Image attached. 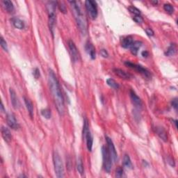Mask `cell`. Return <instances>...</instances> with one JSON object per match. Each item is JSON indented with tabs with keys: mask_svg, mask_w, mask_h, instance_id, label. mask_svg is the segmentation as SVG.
I'll list each match as a JSON object with an SVG mask.
<instances>
[{
	"mask_svg": "<svg viewBox=\"0 0 178 178\" xmlns=\"http://www.w3.org/2000/svg\"><path fill=\"white\" fill-rule=\"evenodd\" d=\"M48 83L50 91L52 93L58 113L61 116H63L65 113L64 99H63L59 82L58 81V79L55 75L54 72L51 69L49 70Z\"/></svg>",
	"mask_w": 178,
	"mask_h": 178,
	"instance_id": "cell-1",
	"label": "cell"
},
{
	"mask_svg": "<svg viewBox=\"0 0 178 178\" xmlns=\"http://www.w3.org/2000/svg\"><path fill=\"white\" fill-rule=\"evenodd\" d=\"M69 3L71 5V9L73 10V13L76 23L77 25L78 28L80 32L83 35H86L87 34V23L86 20L84 17V15L82 13L80 6H79L78 2L75 1H70Z\"/></svg>",
	"mask_w": 178,
	"mask_h": 178,
	"instance_id": "cell-2",
	"label": "cell"
},
{
	"mask_svg": "<svg viewBox=\"0 0 178 178\" xmlns=\"http://www.w3.org/2000/svg\"><path fill=\"white\" fill-rule=\"evenodd\" d=\"M57 2L54 1L48 2L47 4V10L48 13V23L49 30L53 36H54V26L56 23V8H57Z\"/></svg>",
	"mask_w": 178,
	"mask_h": 178,
	"instance_id": "cell-3",
	"label": "cell"
},
{
	"mask_svg": "<svg viewBox=\"0 0 178 178\" xmlns=\"http://www.w3.org/2000/svg\"><path fill=\"white\" fill-rule=\"evenodd\" d=\"M53 163H54V171L57 177L58 178L64 177V167H63L62 159L57 151H54L53 154Z\"/></svg>",
	"mask_w": 178,
	"mask_h": 178,
	"instance_id": "cell-4",
	"label": "cell"
},
{
	"mask_svg": "<svg viewBox=\"0 0 178 178\" xmlns=\"http://www.w3.org/2000/svg\"><path fill=\"white\" fill-rule=\"evenodd\" d=\"M102 159H103V166L105 171L109 173L112 167V159L111 157V155L109 152L108 148L105 146H103L102 148Z\"/></svg>",
	"mask_w": 178,
	"mask_h": 178,
	"instance_id": "cell-5",
	"label": "cell"
},
{
	"mask_svg": "<svg viewBox=\"0 0 178 178\" xmlns=\"http://www.w3.org/2000/svg\"><path fill=\"white\" fill-rule=\"evenodd\" d=\"M125 65H127V67H129L132 69H134V70L137 71L138 73H140L142 75L144 76L146 78L150 79L151 77H152L150 72L148 70H147L146 68H143L142 65H139V64H135V63H133L130 61H125Z\"/></svg>",
	"mask_w": 178,
	"mask_h": 178,
	"instance_id": "cell-6",
	"label": "cell"
},
{
	"mask_svg": "<svg viewBox=\"0 0 178 178\" xmlns=\"http://www.w3.org/2000/svg\"><path fill=\"white\" fill-rule=\"evenodd\" d=\"M85 6H86L90 18L92 20L96 19L97 16V7L96 2L95 1H92V0H87V1L85 2Z\"/></svg>",
	"mask_w": 178,
	"mask_h": 178,
	"instance_id": "cell-7",
	"label": "cell"
},
{
	"mask_svg": "<svg viewBox=\"0 0 178 178\" xmlns=\"http://www.w3.org/2000/svg\"><path fill=\"white\" fill-rule=\"evenodd\" d=\"M106 140H107V148L109 152V154L111 155V157L112 159V161L113 162H116L117 160H118V154H117L116 150L115 148V146H114L113 140H111L109 137H108L107 136H105Z\"/></svg>",
	"mask_w": 178,
	"mask_h": 178,
	"instance_id": "cell-8",
	"label": "cell"
},
{
	"mask_svg": "<svg viewBox=\"0 0 178 178\" xmlns=\"http://www.w3.org/2000/svg\"><path fill=\"white\" fill-rule=\"evenodd\" d=\"M68 45L69 49H70L72 59H73L74 62L78 61L79 60V57H80V56H79V51L77 48L75 42L72 41V40H69L68 42Z\"/></svg>",
	"mask_w": 178,
	"mask_h": 178,
	"instance_id": "cell-9",
	"label": "cell"
},
{
	"mask_svg": "<svg viewBox=\"0 0 178 178\" xmlns=\"http://www.w3.org/2000/svg\"><path fill=\"white\" fill-rule=\"evenodd\" d=\"M7 124L10 128L14 130H17L20 128V125L13 113H9L6 116Z\"/></svg>",
	"mask_w": 178,
	"mask_h": 178,
	"instance_id": "cell-10",
	"label": "cell"
},
{
	"mask_svg": "<svg viewBox=\"0 0 178 178\" xmlns=\"http://www.w3.org/2000/svg\"><path fill=\"white\" fill-rule=\"evenodd\" d=\"M10 95V100H11V103L13 108L15 109H18L20 107V101L18 100V97H17L16 93L15 92L14 90L10 88L9 90Z\"/></svg>",
	"mask_w": 178,
	"mask_h": 178,
	"instance_id": "cell-11",
	"label": "cell"
},
{
	"mask_svg": "<svg viewBox=\"0 0 178 178\" xmlns=\"http://www.w3.org/2000/svg\"><path fill=\"white\" fill-rule=\"evenodd\" d=\"M113 71V73H115V75L119 77H121V79L128 80V79H130L132 78V75H130V74H129L128 73H127V72H125V71L121 70V69L114 68Z\"/></svg>",
	"mask_w": 178,
	"mask_h": 178,
	"instance_id": "cell-12",
	"label": "cell"
},
{
	"mask_svg": "<svg viewBox=\"0 0 178 178\" xmlns=\"http://www.w3.org/2000/svg\"><path fill=\"white\" fill-rule=\"evenodd\" d=\"M11 23L13 25L15 26L16 29H24L25 28V23L22 20H21L20 18L18 17H13L10 19Z\"/></svg>",
	"mask_w": 178,
	"mask_h": 178,
	"instance_id": "cell-13",
	"label": "cell"
},
{
	"mask_svg": "<svg viewBox=\"0 0 178 178\" xmlns=\"http://www.w3.org/2000/svg\"><path fill=\"white\" fill-rule=\"evenodd\" d=\"M85 49H86V51L88 53V54L91 58V59H95V57H96L95 49L91 42L88 41L86 42V45H85Z\"/></svg>",
	"mask_w": 178,
	"mask_h": 178,
	"instance_id": "cell-14",
	"label": "cell"
},
{
	"mask_svg": "<svg viewBox=\"0 0 178 178\" xmlns=\"http://www.w3.org/2000/svg\"><path fill=\"white\" fill-rule=\"evenodd\" d=\"M130 97L134 105L138 107H141L142 106V101L140 100V98L138 96L134 91L131 90L130 91Z\"/></svg>",
	"mask_w": 178,
	"mask_h": 178,
	"instance_id": "cell-15",
	"label": "cell"
},
{
	"mask_svg": "<svg viewBox=\"0 0 178 178\" xmlns=\"http://www.w3.org/2000/svg\"><path fill=\"white\" fill-rule=\"evenodd\" d=\"M2 137H3L4 140L6 143H9L12 140V135L10 134V130L7 128L6 127H2Z\"/></svg>",
	"mask_w": 178,
	"mask_h": 178,
	"instance_id": "cell-16",
	"label": "cell"
},
{
	"mask_svg": "<svg viewBox=\"0 0 178 178\" xmlns=\"http://www.w3.org/2000/svg\"><path fill=\"white\" fill-rule=\"evenodd\" d=\"M84 139H86V146H87V149L89 152H91L92 148H93V136L90 130H89L86 132V134H85Z\"/></svg>",
	"mask_w": 178,
	"mask_h": 178,
	"instance_id": "cell-17",
	"label": "cell"
},
{
	"mask_svg": "<svg viewBox=\"0 0 178 178\" xmlns=\"http://www.w3.org/2000/svg\"><path fill=\"white\" fill-rule=\"evenodd\" d=\"M134 42V40H133V38L132 36H126L124 37V38H122L121 41V45L125 49H128L130 48V47Z\"/></svg>",
	"mask_w": 178,
	"mask_h": 178,
	"instance_id": "cell-18",
	"label": "cell"
},
{
	"mask_svg": "<svg viewBox=\"0 0 178 178\" xmlns=\"http://www.w3.org/2000/svg\"><path fill=\"white\" fill-rule=\"evenodd\" d=\"M24 102H25V106L26 107V109H27L28 112L29 113V116H31V118H33L34 116V105L31 101L29 99V98L24 97Z\"/></svg>",
	"mask_w": 178,
	"mask_h": 178,
	"instance_id": "cell-19",
	"label": "cell"
},
{
	"mask_svg": "<svg viewBox=\"0 0 178 178\" xmlns=\"http://www.w3.org/2000/svg\"><path fill=\"white\" fill-rule=\"evenodd\" d=\"M156 133L158 135L159 138L164 141L166 142L168 140V136H167V133L166 130L164 129L162 127H156Z\"/></svg>",
	"mask_w": 178,
	"mask_h": 178,
	"instance_id": "cell-20",
	"label": "cell"
},
{
	"mask_svg": "<svg viewBox=\"0 0 178 178\" xmlns=\"http://www.w3.org/2000/svg\"><path fill=\"white\" fill-rule=\"evenodd\" d=\"M142 45V42L141 41H134L133 42L132 45L130 47V51H131L132 54L134 55H136L138 54V52H139V49L140 48V47Z\"/></svg>",
	"mask_w": 178,
	"mask_h": 178,
	"instance_id": "cell-21",
	"label": "cell"
},
{
	"mask_svg": "<svg viewBox=\"0 0 178 178\" xmlns=\"http://www.w3.org/2000/svg\"><path fill=\"white\" fill-rule=\"evenodd\" d=\"M2 3L3 4L4 9L6 10L8 13H10L13 12V10H14V6H13V4L11 1L4 0V1L2 2Z\"/></svg>",
	"mask_w": 178,
	"mask_h": 178,
	"instance_id": "cell-22",
	"label": "cell"
},
{
	"mask_svg": "<svg viewBox=\"0 0 178 178\" xmlns=\"http://www.w3.org/2000/svg\"><path fill=\"white\" fill-rule=\"evenodd\" d=\"M176 51H177L176 45H175V43H172V44H171V45L168 47L166 52H165V54L166 56H168V57H172V56H174L175 54Z\"/></svg>",
	"mask_w": 178,
	"mask_h": 178,
	"instance_id": "cell-23",
	"label": "cell"
},
{
	"mask_svg": "<svg viewBox=\"0 0 178 178\" xmlns=\"http://www.w3.org/2000/svg\"><path fill=\"white\" fill-rule=\"evenodd\" d=\"M76 167H77V171L80 173L81 175H83L84 174V165H83V161H82V159L80 157V156H79L77 159V164H76Z\"/></svg>",
	"mask_w": 178,
	"mask_h": 178,
	"instance_id": "cell-24",
	"label": "cell"
},
{
	"mask_svg": "<svg viewBox=\"0 0 178 178\" xmlns=\"http://www.w3.org/2000/svg\"><path fill=\"white\" fill-rule=\"evenodd\" d=\"M123 165L127 168L132 169V164L130 159L129 156L128 155H125L123 158Z\"/></svg>",
	"mask_w": 178,
	"mask_h": 178,
	"instance_id": "cell-25",
	"label": "cell"
},
{
	"mask_svg": "<svg viewBox=\"0 0 178 178\" xmlns=\"http://www.w3.org/2000/svg\"><path fill=\"white\" fill-rule=\"evenodd\" d=\"M107 83L109 86L111 88H113V89H119V84L113 79H111V78L108 79L107 80Z\"/></svg>",
	"mask_w": 178,
	"mask_h": 178,
	"instance_id": "cell-26",
	"label": "cell"
},
{
	"mask_svg": "<svg viewBox=\"0 0 178 178\" xmlns=\"http://www.w3.org/2000/svg\"><path fill=\"white\" fill-rule=\"evenodd\" d=\"M41 114L45 118H46V119L51 118V116H52L51 111L48 109H45L41 110Z\"/></svg>",
	"mask_w": 178,
	"mask_h": 178,
	"instance_id": "cell-27",
	"label": "cell"
},
{
	"mask_svg": "<svg viewBox=\"0 0 178 178\" xmlns=\"http://www.w3.org/2000/svg\"><path fill=\"white\" fill-rule=\"evenodd\" d=\"M164 9L165 10V11H166L170 15L172 14V13H173V12H174V7L170 4H164Z\"/></svg>",
	"mask_w": 178,
	"mask_h": 178,
	"instance_id": "cell-28",
	"label": "cell"
},
{
	"mask_svg": "<svg viewBox=\"0 0 178 178\" xmlns=\"http://www.w3.org/2000/svg\"><path fill=\"white\" fill-rule=\"evenodd\" d=\"M129 10L130 11V13H132V14H134V15H140L141 14V13H140V10L139 9H138L137 8H136L135 6H129L128 8Z\"/></svg>",
	"mask_w": 178,
	"mask_h": 178,
	"instance_id": "cell-29",
	"label": "cell"
},
{
	"mask_svg": "<svg viewBox=\"0 0 178 178\" xmlns=\"http://www.w3.org/2000/svg\"><path fill=\"white\" fill-rule=\"evenodd\" d=\"M57 5L61 11L63 13H67V9H66V6H65V4L63 3V2H57Z\"/></svg>",
	"mask_w": 178,
	"mask_h": 178,
	"instance_id": "cell-30",
	"label": "cell"
},
{
	"mask_svg": "<svg viewBox=\"0 0 178 178\" xmlns=\"http://www.w3.org/2000/svg\"><path fill=\"white\" fill-rule=\"evenodd\" d=\"M123 174H124L123 169L121 167H118V168L116 169V177H122L123 176Z\"/></svg>",
	"mask_w": 178,
	"mask_h": 178,
	"instance_id": "cell-31",
	"label": "cell"
},
{
	"mask_svg": "<svg viewBox=\"0 0 178 178\" xmlns=\"http://www.w3.org/2000/svg\"><path fill=\"white\" fill-rule=\"evenodd\" d=\"M0 44H1V47L4 49V51L8 52L7 43H6V42L4 41L3 37H1V39H0Z\"/></svg>",
	"mask_w": 178,
	"mask_h": 178,
	"instance_id": "cell-32",
	"label": "cell"
},
{
	"mask_svg": "<svg viewBox=\"0 0 178 178\" xmlns=\"http://www.w3.org/2000/svg\"><path fill=\"white\" fill-rule=\"evenodd\" d=\"M133 20H134L137 24H142L143 22V19L141 17V15H134Z\"/></svg>",
	"mask_w": 178,
	"mask_h": 178,
	"instance_id": "cell-33",
	"label": "cell"
},
{
	"mask_svg": "<svg viewBox=\"0 0 178 178\" xmlns=\"http://www.w3.org/2000/svg\"><path fill=\"white\" fill-rule=\"evenodd\" d=\"M33 75L36 79H38L40 77V70L38 68H35L33 71Z\"/></svg>",
	"mask_w": 178,
	"mask_h": 178,
	"instance_id": "cell-34",
	"label": "cell"
},
{
	"mask_svg": "<svg viewBox=\"0 0 178 178\" xmlns=\"http://www.w3.org/2000/svg\"><path fill=\"white\" fill-rule=\"evenodd\" d=\"M145 31L146 32V34H147L148 36H154V31L152 29L146 28Z\"/></svg>",
	"mask_w": 178,
	"mask_h": 178,
	"instance_id": "cell-35",
	"label": "cell"
},
{
	"mask_svg": "<svg viewBox=\"0 0 178 178\" xmlns=\"http://www.w3.org/2000/svg\"><path fill=\"white\" fill-rule=\"evenodd\" d=\"M172 106L175 110L177 109V107H178V103H177V98H174L172 101L171 102Z\"/></svg>",
	"mask_w": 178,
	"mask_h": 178,
	"instance_id": "cell-36",
	"label": "cell"
},
{
	"mask_svg": "<svg viewBox=\"0 0 178 178\" xmlns=\"http://www.w3.org/2000/svg\"><path fill=\"white\" fill-rule=\"evenodd\" d=\"M100 54L104 58H107L109 57V54L106 49H101L100 50Z\"/></svg>",
	"mask_w": 178,
	"mask_h": 178,
	"instance_id": "cell-37",
	"label": "cell"
},
{
	"mask_svg": "<svg viewBox=\"0 0 178 178\" xmlns=\"http://www.w3.org/2000/svg\"><path fill=\"white\" fill-rule=\"evenodd\" d=\"M168 163L171 166H172V167L175 166V162H174L173 160H172V159H168Z\"/></svg>",
	"mask_w": 178,
	"mask_h": 178,
	"instance_id": "cell-38",
	"label": "cell"
},
{
	"mask_svg": "<svg viewBox=\"0 0 178 178\" xmlns=\"http://www.w3.org/2000/svg\"><path fill=\"white\" fill-rule=\"evenodd\" d=\"M148 55H149V54H148V52L147 51H143L142 52V56L143 57H148Z\"/></svg>",
	"mask_w": 178,
	"mask_h": 178,
	"instance_id": "cell-39",
	"label": "cell"
},
{
	"mask_svg": "<svg viewBox=\"0 0 178 178\" xmlns=\"http://www.w3.org/2000/svg\"><path fill=\"white\" fill-rule=\"evenodd\" d=\"M1 110L2 112H4L5 110H4V105H3V102H2V105H1Z\"/></svg>",
	"mask_w": 178,
	"mask_h": 178,
	"instance_id": "cell-40",
	"label": "cell"
},
{
	"mask_svg": "<svg viewBox=\"0 0 178 178\" xmlns=\"http://www.w3.org/2000/svg\"><path fill=\"white\" fill-rule=\"evenodd\" d=\"M151 2H152V3H153V4H157V3H158V2H157V1H156V2H155H155L152 1Z\"/></svg>",
	"mask_w": 178,
	"mask_h": 178,
	"instance_id": "cell-41",
	"label": "cell"
}]
</instances>
